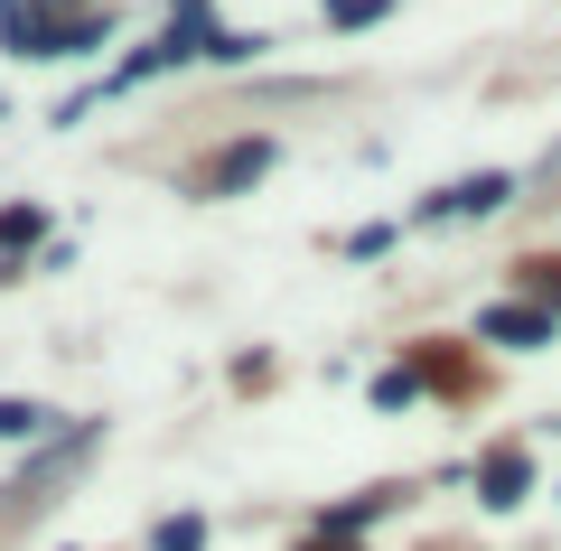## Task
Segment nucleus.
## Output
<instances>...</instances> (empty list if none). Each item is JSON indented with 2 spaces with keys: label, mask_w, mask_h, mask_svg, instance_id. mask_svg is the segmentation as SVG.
Masks as SVG:
<instances>
[{
  "label": "nucleus",
  "mask_w": 561,
  "mask_h": 551,
  "mask_svg": "<svg viewBox=\"0 0 561 551\" xmlns=\"http://www.w3.org/2000/svg\"><path fill=\"white\" fill-rule=\"evenodd\" d=\"M524 495H534V458H524V449H486V468H478V505H486V514H515Z\"/></svg>",
  "instance_id": "f03ea898"
},
{
  "label": "nucleus",
  "mask_w": 561,
  "mask_h": 551,
  "mask_svg": "<svg viewBox=\"0 0 561 551\" xmlns=\"http://www.w3.org/2000/svg\"><path fill=\"white\" fill-rule=\"evenodd\" d=\"M383 10H393V0H328V20H337V28H365V20H383Z\"/></svg>",
  "instance_id": "6e6552de"
},
{
  "label": "nucleus",
  "mask_w": 561,
  "mask_h": 551,
  "mask_svg": "<svg viewBox=\"0 0 561 551\" xmlns=\"http://www.w3.org/2000/svg\"><path fill=\"white\" fill-rule=\"evenodd\" d=\"M47 431H57V412H47V402L0 393V439H47Z\"/></svg>",
  "instance_id": "39448f33"
},
{
  "label": "nucleus",
  "mask_w": 561,
  "mask_h": 551,
  "mask_svg": "<svg viewBox=\"0 0 561 551\" xmlns=\"http://www.w3.org/2000/svg\"><path fill=\"white\" fill-rule=\"evenodd\" d=\"M478 336H496V346H542V336H552V318H542V309H486Z\"/></svg>",
  "instance_id": "7ed1b4c3"
},
{
  "label": "nucleus",
  "mask_w": 561,
  "mask_h": 551,
  "mask_svg": "<svg viewBox=\"0 0 561 551\" xmlns=\"http://www.w3.org/2000/svg\"><path fill=\"white\" fill-rule=\"evenodd\" d=\"M262 169H272V140H234V150L216 159V177H206V187H216V197H225V187H253Z\"/></svg>",
  "instance_id": "20e7f679"
},
{
  "label": "nucleus",
  "mask_w": 561,
  "mask_h": 551,
  "mask_svg": "<svg viewBox=\"0 0 561 551\" xmlns=\"http://www.w3.org/2000/svg\"><path fill=\"white\" fill-rule=\"evenodd\" d=\"M150 551H206V514H169V524L150 532Z\"/></svg>",
  "instance_id": "423d86ee"
},
{
  "label": "nucleus",
  "mask_w": 561,
  "mask_h": 551,
  "mask_svg": "<svg viewBox=\"0 0 561 551\" xmlns=\"http://www.w3.org/2000/svg\"><path fill=\"white\" fill-rule=\"evenodd\" d=\"M38 225H47L38 206H10V216H0V253H10V243H38Z\"/></svg>",
  "instance_id": "0eeeda50"
},
{
  "label": "nucleus",
  "mask_w": 561,
  "mask_h": 551,
  "mask_svg": "<svg viewBox=\"0 0 561 551\" xmlns=\"http://www.w3.org/2000/svg\"><path fill=\"white\" fill-rule=\"evenodd\" d=\"M505 197H515V177H505V169H486V177H459V187H440V197H421V206H412V225H459V216H496Z\"/></svg>",
  "instance_id": "f257e3e1"
}]
</instances>
